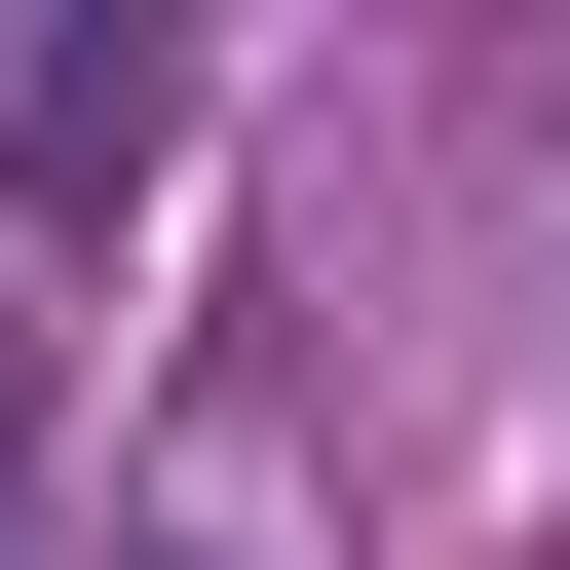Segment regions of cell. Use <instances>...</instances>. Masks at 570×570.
<instances>
[{
	"instance_id": "2",
	"label": "cell",
	"mask_w": 570,
	"mask_h": 570,
	"mask_svg": "<svg viewBox=\"0 0 570 570\" xmlns=\"http://www.w3.org/2000/svg\"><path fill=\"white\" fill-rule=\"evenodd\" d=\"M0 570H39V419H0Z\"/></svg>"
},
{
	"instance_id": "1",
	"label": "cell",
	"mask_w": 570,
	"mask_h": 570,
	"mask_svg": "<svg viewBox=\"0 0 570 570\" xmlns=\"http://www.w3.org/2000/svg\"><path fill=\"white\" fill-rule=\"evenodd\" d=\"M0 115H39V228H115L153 115H190V39H0Z\"/></svg>"
}]
</instances>
